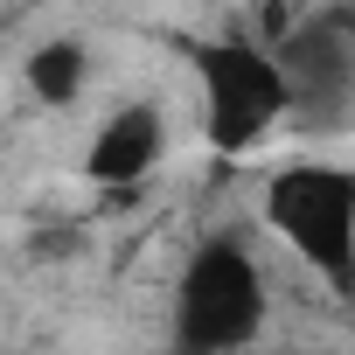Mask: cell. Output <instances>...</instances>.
<instances>
[{
	"label": "cell",
	"mask_w": 355,
	"mask_h": 355,
	"mask_svg": "<svg viewBox=\"0 0 355 355\" xmlns=\"http://www.w3.org/2000/svg\"><path fill=\"white\" fill-rule=\"evenodd\" d=\"M265 223L341 300H355V167L293 160L265 182Z\"/></svg>",
	"instance_id": "obj_1"
},
{
	"label": "cell",
	"mask_w": 355,
	"mask_h": 355,
	"mask_svg": "<svg viewBox=\"0 0 355 355\" xmlns=\"http://www.w3.org/2000/svg\"><path fill=\"white\" fill-rule=\"evenodd\" d=\"M196 63V91H202V132L216 153H251L279 132V119L293 112V84L279 49L251 42V35H216L189 49Z\"/></svg>",
	"instance_id": "obj_2"
},
{
	"label": "cell",
	"mask_w": 355,
	"mask_h": 355,
	"mask_svg": "<svg viewBox=\"0 0 355 355\" xmlns=\"http://www.w3.org/2000/svg\"><path fill=\"white\" fill-rule=\"evenodd\" d=\"M265 327V272L237 237H209L174 279V334L189 355H237Z\"/></svg>",
	"instance_id": "obj_3"
},
{
	"label": "cell",
	"mask_w": 355,
	"mask_h": 355,
	"mask_svg": "<svg viewBox=\"0 0 355 355\" xmlns=\"http://www.w3.org/2000/svg\"><path fill=\"white\" fill-rule=\"evenodd\" d=\"M279 63H286L293 105H306V112L313 105H341L355 91V21L348 15H320V21L293 28Z\"/></svg>",
	"instance_id": "obj_4"
},
{
	"label": "cell",
	"mask_w": 355,
	"mask_h": 355,
	"mask_svg": "<svg viewBox=\"0 0 355 355\" xmlns=\"http://www.w3.org/2000/svg\"><path fill=\"white\" fill-rule=\"evenodd\" d=\"M160 153H167V119L153 105H119L91 132V146H84V182L132 189V182H146V174L160 167Z\"/></svg>",
	"instance_id": "obj_5"
},
{
	"label": "cell",
	"mask_w": 355,
	"mask_h": 355,
	"mask_svg": "<svg viewBox=\"0 0 355 355\" xmlns=\"http://www.w3.org/2000/svg\"><path fill=\"white\" fill-rule=\"evenodd\" d=\"M84 77H91V56L77 49V42H42L35 56H28V91L42 98V105H77V91H84Z\"/></svg>",
	"instance_id": "obj_6"
}]
</instances>
